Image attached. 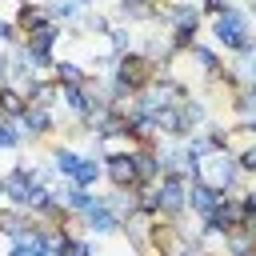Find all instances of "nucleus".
Listing matches in <instances>:
<instances>
[{"instance_id":"nucleus-5","label":"nucleus","mask_w":256,"mask_h":256,"mask_svg":"<svg viewBox=\"0 0 256 256\" xmlns=\"http://www.w3.org/2000/svg\"><path fill=\"white\" fill-rule=\"evenodd\" d=\"M4 196L12 208H32V196H36V180H32V164H16L8 176H4Z\"/></svg>"},{"instance_id":"nucleus-1","label":"nucleus","mask_w":256,"mask_h":256,"mask_svg":"<svg viewBox=\"0 0 256 256\" xmlns=\"http://www.w3.org/2000/svg\"><path fill=\"white\" fill-rule=\"evenodd\" d=\"M156 72H164V64L148 60L144 52H124V56H112V80H120L124 88L140 92L156 80Z\"/></svg>"},{"instance_id":"nucleus-8","label":"nucleus","mask_w":256,"mask_h":256,"mask_svg":"<svg viewBox=\"0 0 256 256\" xmlns=\"http://www.w3.org/2000/svg\"><path fill=\"white\" fill-rule=\"evenodd\" d=\"M220 200H224V192H216V188L204 184V180H192V188H188V208H192L200 220H208V216L220 208Z\"/></svg>"},{"instance_id":"nucleus-38","label":"nucleus","mask_w":256,"mask_h":256,"mask_svg":"<svg viewBox=\"0 0 256 256\" xmlns=\"http://www.w3.org/2000/svg\"><path fill=\"white\" fill-rule=\"evenodd\" d=\"M248 88H256V80H252V84H248Z\"/></svg>"},{"instance_id":"nucleus-39","label":"nucleus","mask_w":256,"mask_h":256,"mask_svg":"<svg viewBox=\"0 0 256 256\" xmlns=\"http://www.w3.org/2000/svg\"><path fill=\"white\" fill-rule=\"evenodd\" d=\"M248 256H256V252H248Z\"/></svg>"},{"instance_id":"nucleus-17","label":"nucleus","mask_w":256,"mask_h":256,"mask_svg":"<svg viewBox=\"0 0 256 256\" xmlns=\"http://www.w3.org/2000/svg\"><path fill=\"white\" fill-rule=\"evenodd\" d=\"M100 180H104V160L84 156V160H80V168H76V176H72V184H80V188H96Z\"/></svg>"},{"instance_id":"nucleus-13","label":"nucleus","mask_w":256,"mask_h":256,"mask_svg":"<svg viewBox=\"0 0 256 256\" xmlns=\"http://www.w3.org/2000/svg\"><path fill=\"white\" fill-rule=\"evenodd\" d=\"M48 20H52L48 4H20V12H16V28H20V36L36 32V28H40V24H48Z\"/></svg>"},{"instance_id":"nucleus-2","label":"nucleus","mask_w":256,"mask_h":256,"mask_svg":"<svg viewBox=\"0 0 256 256\" xmlns=\"http://www.w3.org/2000/svg\"><path fill=\"white\" fill-rule=\"evenodd\" d=\"M240 160H236V152H212V156H204L200 160V180L204 184H212L216 192H224V196H236V184H240Z\"/></svg>"},{"instance_id":"nucleus-27","label":"nucleus","mask_w":256,"mask_h":256,"mask_svg":"<svg viewBox=\"0 0 256 256\" xmlns=\"http://www.w3.org/2000/svg\"><path fill=\"white\" fill-rule=\"evenodd\" d=\"M12 44H20V28L16 20H0V52H8Z\"/></svg>"},{"instance_id":"nucleus-7","label":"nucleus","mask_w":256,"mask_h":256,"mask_svg":"<svg viewBox=\"0 0 256 256\" xmlns=\"http://www.w3.org/2000/svg\"><path fill=\"white\" fill-rule=\"evenodd\" d=\"M80 220H84L88 236H112V232H120V228H124V220L108 208V200H104V196H100V204H96V208H88Z\"/></svg>"},{"instance_id":"nucleus-35","label":"nucleus","mask_w":256,"mask_h":256,"mask_svg":"<svg viewBox=\"0 0 256 256\" xmlns=\"http://www.w3.org/2000/svg\"><path fill=\"white\" fill-rule=\"evenodd\" d=\"M4 200H8V196H4V180H0V204H4Z\"/></svg>"},{"instance_id":"nucleus-37","label":"nucleus","mask_w":256,"mask_h":256,"mask_svg":"<svg viewBox=\"0 0 256 256\" xmlns=\"http://www.w3.org/2000/svg\"><path fill=\"white\" fill-rule=\"evenodd\" d=\"M16 4H32V0H16Z\"/></svg>"},{"instance_id":"nucleus-29","label":"nucleus","mask_w":256,"mask_h":256,"mask_svg":"<svg viewBox=\"0 0 256 256\" xmlns=\"http://www.w3.org/2000/svg\"><path fill=\"white\" fill-rule=\"evenodd\" d=\"M88 32H96V36H108V32H112V20L96 12V16H88Z\"/></svg>"},{"instance_id":"nucleus-6","label":"nucleus","mask_w":256,"mask_h":256,"mask_svg":"<svg viewBox=\"0 0 256 256\" xmlns=\"http://www.w3.org/2000/svg\"><path fill=\"white\" fill-rule=\"evenodd\" d=\"M104 180H108L116 192H128V188H136V184H140V176H136V160H132V152L108 156V160H104Z\"/></svg>"},{"instance_id":"nucleus-11","label":"nucleus","mask_w":256,"mask_h":256,"mask_svg":"<svg viewBox=\"0 0 256 256\" xmlns=\"http://www.w3.org/2000/svg\"><path fill=\"white\" fill-rule=\"evenodd\" d=\"M132 160H136V176L140 184H156L164 172H160V156H156V144H144V148H132Z\"/></svg>"},{"instance_id":"nucleus-16","label":"nucleus","mask_w":256,"mask_h":256,"mask_svg":"<svg viewBox=\"0 0 256 256\" xmlns=\"http://www.w3.org/2000/svg\"><path fill=\"white\" fill-rule=\"evenodd\" d=\"M52 80H56L60 88H68V84H88L92 76H88L76 60H56V64H52Z\"/></svg>"},{"instance_id":"nucleus-22","label":"nucleus","mask_w":256,"mask_h":256,"mask_svg":"<svg viewBox=\"0 0 256 256\" xmlns=\"http://www.w3.org/2000/svg\"><path fill=\"white\" fill-rule=\"evenodd\" d=\"M192 60L200 64V72H204V76H216V72H220V56H216V48L192 44Z\"/></svg>"},{"instance_id":"nucleus-4","label":"nucleus","mask_w":256,"mask_h":256,"mask_svg":"<svg viewBox=\"0 0 256 256\" xmlns=\"http://www.w3.org/2000/svg\"><path fill=\"white\" fill-rule=\"evenodd\" d=\"M188 188H192V180L180 176V172H164V176L156 180V192H160V216H164V220H176V216L188 208Z\"/></svg>"},{"instance_id":"nucleus-9","label":"nucleus","mask_w":256,"mask_h":256,"mask_svg":"<svg viewBox=\"0 0 256 256\" xmlns=\"http://www.w3.org/2000/svg\"><path fill=\"white\" fill-rule=\"evenodd\" d=\"M20 124H24V136H28V140L52 136V128H56V120H52V108H40V104H28V112L20 116Z\"/></svg>"},{"instance_id":"nucleus-10","label":"nucleus","mask_w":256,"mask_h":256,"mask_svg":"<svg viewBox=\"0 0 256 256\" xmlns=\"http://www.w3.org/2000/svg\"><path fill=\"white\" fill-rule=\"evenodd\" d=\"M152 120H156V132L168 136V140H184V136L192 132L188 120H184V108H164V112H156Z\"/></svg>"},{"instance_id":"nucleus-15","label":"nucleus","mask_w":256,"mask_h":256,"mask_svg":"<svg viewBox=\"0 0 256 256\" xmlns=\"http://www.w3.org/2000/svg\"><path fill=\"white\" fill-rule=\"evenodd\" d=\"M24 92H28V104H40V108H52V104L60 100V84H56L52 76H48V80H32Z\"/></svg>"},{"instance_id":"nucleus-3","label":"nucleus","mask_w":256,"mask_h":256,"mask_svg":"<svg viewBox=\"0 0 256 256\" xmlns=\"http://www.w3.org/2000/svg\"><path fill=\"white\" fill-rule=\"evenodd\" d=\"M212 40H216L220 48H228V52H244V48L252 44L248 16H244L240 8H228L224 16H216V20H212Z\"/></svg>"},{"instance_id":"nucleus-24","label":"nucleus","mask_w":256,"mask_h":256,"mask_svg":"<svg viewBox=\"0 0 256 256\" xmlns=\"http://www.w3.org/2000/svg\"><path fill=\"white\" fill-rule=\"evenodd\" d=\"M180 108H184V120H188V128H192V132H196L204 120H208V108H204V100H192V96H188Z\"/></svg>"},{"instance_id":"nucleus-23","label":"nucleus","mask_w":256,"mask_h":256,"mask_svg":"<svg viewBox=\"0 0 256 256\" xmlns=\"http://www.w3.org/2000/svg\"><path fill=\"white\" fill-rule=\"evenodd\" d=\"M232 112H236L240 120L256 116V88H240V92L232 96Z\"/></svg>"},{"instance_id":"nucleus-21","label":"nucleus","mask_w":256,"mask_h":256,"mask_svg":"<svg viewBox=\"0 0 256 256\" xmlns=\"http://www.w3.org/2000/svg\"><path fill=\"white\" fill-rule=\"evenodd\" d=\"M28 136H24V124H20V116L16 120H4L0 116V148H20Z\"/></svg>"},{"instance_id":"nucleus-26","label":"nucleus","mask_w":256,"mask_h":256,"mask_svg":"<svg viewBox=\"0 0 256 256\" xmlns=\"http://www.w3.org/2000/svg\"><path fill=\"white\" fill-rule=\"evenodd\" d=\"M236 72H240V80H256V44H248L244 52H240V64H236Z\"/></svg>"},{"instance_id":"nucleus-19","label":"nucleus","mask_w":256,"mask_h":256,"mask_svg":"<svg viewBox=\"0 0 256 256\" xmlns=\"http://www.w3.org/2000/svg\"><path fill=\"white\" fill-rule=\"evenodd\" d=\"M28 224H32V220L24 216V208H0V236H8V240H12V236H16V232H24Z\"/></svg>"},{"instance_id":"nucleus-12","label":"nucleus","mask_w":256,"mask_h":256,"mask_svg":"<svg viewBox=\"0 0 256 256\" xmlns=\"http://www.w3.org/2000/svg\"><path fill=\"white\" fill-rule=\"evenodd\" d=\"M24 112H28V92L16 88V84H4V88H0V116H4V120H16V116H24Z\"/></svg>"},{"instance_id":"nucleus-28","label":"nucleus","mask_w":256,"mask_h":256,"mask_svg":"<svg viewBox=\"0 0 256 256\" xmlns=\"http://www.w3.org/2000/svg\"><path fill=\"white\" fill-rule=\"evenodd\" d=\"M236 160H240V172H244V176H256V140L244 144V148L236 152Z\"/></svg>"},{"instance_id":"nucleus-14","label":"nucleus","mask_w":256,"mask_h":256,"mask_svg":"<svg viewBox=\"0 0 256 256\" xmlns=\"http://www.w3.org/2000/svg\"><path fill=\"white\" fill-rule=\"evenodd\" d=\"M48 160H52V172H56V176L72 180V176H76V168H80V160H84V152H76V148H64V144H56Z\"/></svg>"},{"instance_id":"nucleus-18","label":"nucleus","mask_w":256,"mask_h":256,"mask_svg":"<svg viewBox=\"0 0 256 256\" xmlns=\"http://www.w3.org/2000/svg\"><path fill=\"white\" fill-rule=\"evenodd\" d=\"M248 252H256V240H252L244 228H232V232L224 236V256H248Z\"/></svg>"},{"instance_id":"nucleus-33","label":"nucleus","mask_w":256,"mask_h":256,"mask_svg":"<svg viewBox=\"0 0 256 256\" xmlns=\"http://www.w3.org/2000/svg\"><path fill=\"white\" fill-rule=\"evenodd\" d=\"M240 200H244V208H248V212H252V208H256V188H248V192H244V196H240Z\"/></svg>"},{"instance_id":"nucleus-30","label":"nucleus","mask_w":256,"mask_h":256,"mask_svg":"<svg viewBox=\"0 0 256 256\" xmlns=\"http://www.w3.org/2000/svg\"><path fill=\"white\" fill-rule=\"evenodd\" d=\"M200 8H204V12H208V16H212V20H216V16H224V12H228V8H232V0H204V4H200Z\"/></svg>"},{"instance_id":"nucleus-31","label":"nucleus","mask_w":256,"mask_h":256,"mask_svg":"<svg viewBox=\"0 0 256 256\" xmlns=\"http://www.w3.org/2000/svg\"><path fill=\"white\" fill-rule=\"evenodd\" d=\"M68 256H92V240H72L68 244Z\"/></svg>"},{"instance_id":"nucleus-36","label":"nucleus","mask_w":256,"mask_h":256,"mask_svg":"<svg viewBox=\"0 0 256 256\" xmlns=\"http://www.w3.org/2000/svg\"><path fill=\"white\" fill-rule=\"evenodd\" d=\"M248 12H252V16H256V0H252V4H248Z\"/></svg>"},{"instance_id":"nucleus-20","label":"nucleus","mask_w":256,"mask_h":256,"mask_svg":"<svg viewBox=\"0 0 256 256\" xmlns=\"http://www.w3.org/2000/svg\"><path fill=\"white\" fill-rule=\"evenodd\" d=\"M88 4H92V0H52L48 12H52V20L60 24V20H76V16H84Z\"/></svg>"},{"instance_id":"nucleus-25","label":"nucleus","mask_w":256,"mask_h":256,"mask_svg":"<svg viewBox=\"0 0 256 256\" xmlns=\"http://www.w3.org/2000/svg\"><path fill=\"white\" fill-rule=\"evenodd\" d=\"M108 40H112V52H116V56H124V52H132V28H124V24H112V32H108Z\"/></svg>"},{"instance_id":"nucleus-34","label":"nucleus","mask_w":256,"mask_h":256,"mask_svg":"<svg viewBox=\"0 0 256 256\" xmlns=\"http://www.w3.org/2000/svg\"><path fill=\"white\" fill-rule=\"evenodd\" d=\"M8 256H28V248H16V244H12V252H8Z\"/></svg>"},{"instance_id":"nucleus-32","label":"nucleus","mask_w":256,"mask_h":256,"mask_svg":"<svg viewBox=\"0 0 256 256\" xmlns=\"http://www.w3.org/2000/svg\"><path fill=\"white\" fill-rule=\"evenodd\" d=\"M4 84H12V60H8V52H0V88Z\"/></svg>"}]
</instances>
